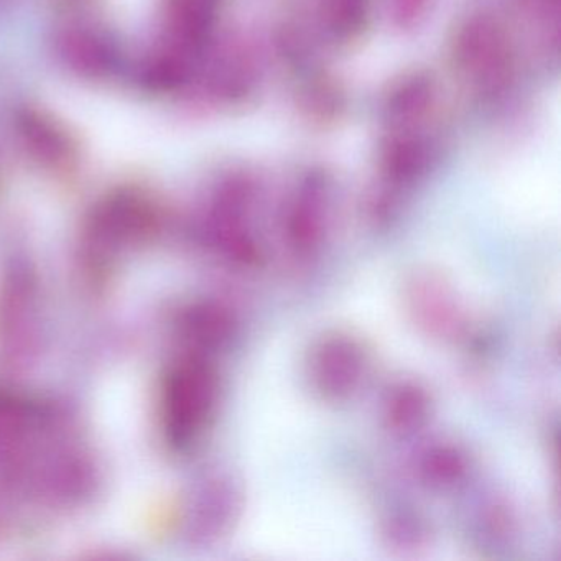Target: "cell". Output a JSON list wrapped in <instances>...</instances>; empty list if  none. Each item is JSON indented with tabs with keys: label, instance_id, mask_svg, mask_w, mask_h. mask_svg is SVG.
<instances>
[{
	"label": "cell",
	"instance_id": "1",
	"mask_svg": "<svg viewBox=\"0 0 561 561\" xmlns=\"http://www.w3.org/2000/svg\"><path fill=\"white\" fill-rule=\"evenodd\" d=\"M453 58L459 77L485 98L507 90L514 73V51L505 28L491 15H472L456 35Z\"/></svg>",
	"mask_w": 561,
	"mask_h": 561
},
{
	"label": "cell",
	"instance_id": "2",
	"mask_svg": "<svg viewBox=\"0 0 561 561\" xmlns=\"http://www.w3.org/2000/svg\"><path fill=\"white\" fill-rule=\"evenodd\" d=\"M216 399L215 374L198 357L180 360L163 387V420L170 442L186 445L209 419Z\"/></svg>",
	"mask_w": 561,
	"mask_h": 561
},
{
	"label": "cell",
	"instance_id": "3",
	"mask_svg": "<svg viewBox=\"0 0 561 561\" xmlns=\"http://www.w3.org/2000/svg\"><path fill=\"white\" fill-rule=\"evenodd\" d=\"M19 142L28 157L51 172H68L80 159L77 140L50 114L24 110L15 121Z\"/></svg>",
	"mask_w": 561,
	"mask_h": 561
},
{
	"label": "cell",
	"instance_id": "4",
	"mask_svg": "<svg viewBox=\"0 0 561 561\" xmlns=\"http://www.w3.org/2000/svg\"><path fill=\"white\" fill-rule=\"evenodd\" d=\"M363 354L353 341L331 337L313 356L311 373L318 390L331 399L350 396L363 376Z\"/></svg>",
	"mask_w": 561,
	"mask_h": 561
},
{
	"label": "cell",
	"instance_id": "5",
	"mask_svg": "<svg viewBox=\"0 0 561 561\" xmlns=\"http://www.w3.org/2000/svg\"><path fill=\"white\" fill-rule=\"evenodd\" d=\"M57 47L65 64L84 77H106L116 65L110 38L91 25H67L58 34Z\"/></svg>",
	"mask_w": 561,
	"mask_h": 561
},
{
	"label": "cell",
	"instance_id": "6",
	"mask_svg": "<svg viewBox=\"0 0 561 561\" xmlns=\"http://www.w3.org/2000/svg\"><path fill=\"white\" fill-rule=\"evenodd\" d=\"M323 183L313 176L305 183L290 215V234L298 248L308 249L317 242L321 229Z\"/></svg>",
	"mask_w": 561,
	"mask_h": 561
},
{
	"label": "cell",
	"instance_id": "7",
	"mask_svg": "<svg viewBox=\"0 0 561 561\" xmlns=\"http://www.w3.org/2000/svg\"><path fill=\"white\" fill-rule=\"evenodd\" d=\"M415 313L420 314L426 327L449 333L459 324L458 311L455 310L451 297L442 287V282L430 280L415 284L412 294Z\"/></svg>",
	"mask_w": 561,
	"mask_h": 561
},
{
	"label": "cell",
	"instance_id": "8",
	"mask_svg": "<svg viewBox=\"0 0 561 561\" xmlns=\"http://www.w3.org/2000/svg\"><path fill=\"white\" fill-rule=\"evenodd\" d=\"M367 4V0H327L324 21L331 34L353 38L366 22Z\"/></svg>",
	"mask_w": 561,
	"mask_h": 561
},
{
	"label": "cell",
	"instance_id": "9",
	"mask_svg": "<svg viewBox=\"0 0 561 561\" xmlns=\"http://www.w3.org/2000/svg\"><path fill=\"white\" fill-rule=\"evenodd\" d=\"M426 410L425 396L415 387H403L400 389L392 400L389 402L390 425L396 428H410V426L419 425L423 420Z\"/></svg>",
	"mask_w": 561,
	"mask_h": 561
},
{
	"label": "cell",
	"instance_id": "10",
	"mask_svg": "<svg viewBox=\"0 0 561 561\" xmlns=\"http://www.w3.org/2000/svg\"><path fill=\"white\" fill-rule=\"evenodd\" d=\"M462 471H465V461L461 456L458 453L448 451V449L433 453L426 461V472L435 481H455V479H459Z\"/></svg>",
	"mask_w": 561,
	"mask_h": 561
},
{
	"label": "cell",
	"instance_id": "11",
	"mask_svg": "<svg viewBox=\"0 0 561 561\" xmlns=\"http://www.w3.org/2000/svg\"><path fill=\"white\" fill-rule=\"evenodd\" d=\"M430 0H390L392 18L400 28H412L425 15Z\"/></svg>",
	"mask_w": 561,
	"mask_h": 561
}]
</instances>
